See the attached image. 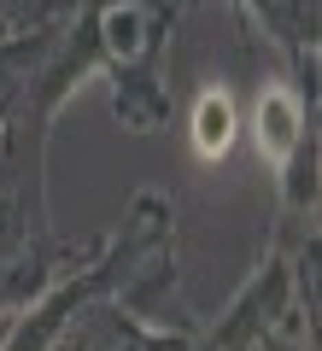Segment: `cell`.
<instances>
[{
  "label": "cell",
  "instance_id": "cell-2",
  "mask_svg": "<svg viewBox=\"0 0 322 351\" xmlns=\"http://www.w3.org/2000/svg\"><path fill=\"white\" fill-rule=\"evenodd\" d=\"M229 147H235V100L211 88L194 106V152L199 158H223Z\"/></svg>",
  "mask_w": 322,
  "mask_h": 351
},
{
  "label": "cell",
  "instance_id": "cell-3",
  "mask_svg": "<svg viewBox=\"0 0 322 351\" xmlns=\"http://www.w3.org/2000/svg\"><path fill=\"white\" fill-rule=\"evenodd\" d=\"M106 29H112V47L117 53L135 47V12H112V18H106Z\"/></svg>",
  "mask_w": 322,
  "mask_h": 351
},
{
  "label": "cell",
  "instance_id": "cell-1",
  "mask_svg": "<svg viewBox=\"0 0 322 351\" xmlns=\"http://www.w3.org/2000/svg\"><path fill=\"white\" fill-rule=\"evenodd\" d=\"M299 129H305V106H299L293 88H264L258 100V152L270 164H287L299 147Z\"/></svg>",
  "mask_w": 322,
  "mask_h": 351
}]
</instances>
